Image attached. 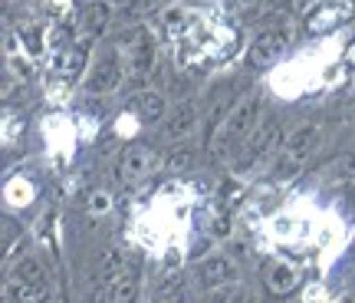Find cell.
I'll use <instances>...</instances> for the list:
<instances>
[{"mask_svg": "<svg viewBox=\"0 0 355 303\" xmlns=\"http://www.w3.org/2000/svg\"><path fill=\"white\" fill-rule=\"evenodd\" d=\"M355 17V0H316V7L306 13L309 30H329Z\"/></svg>", "mask_w": 355, "mask_h": 303, "instance_id": "cell-7", "label": "cell"}, {"mask_svg": "<svg viewBox=\"0 0 355 303\" xmlns=\"http://www.w3.org/2000/svg\"><path fill=\"white\" fill-rule=\"evenodd\" d=\"M105 208H109V198H105V195H92V198H89V211H92V215H105Z\"/></svg>", "mask_w": 355, "mask_h": 303, "instance_id": "cell-21", "label": "cell"}, {"mask_svg": "<svg viewBox=\"0 0 355 303\" xmlns=\"http://www.w3.org/2000/svg\"><path fill=\"white\" fill-rule=\"evenodd\" d=\"M230 89H217L214 96H211V106H207V122H204V149L211 145V139H214L217 132H220V126L227 122L230 115Z\"/></svg>", "mask_w": 355, "mask_h": 303, "instance_id": "cell-12", "label": "cell"}, {"mask_svg": "<svg viewBox=\"0 0 355 303\" xmlns=\"http://www.w3.org/2000/svg\"><path fill=\"white\" fill-rule=\"evenodd\" d=\"M122 79H125V63H122L119 50H102L99 56H96L92 69H89L86 89L105 96V92H115V89L122 86Z\"/></svg>", "mask_w": 355, "mask_h": 303, "instance_id": "cell-4", "label": "cell"}, {"mask_svg": "<svg viewBox=\"0 0 355 303\" xmlns=\"http://www.w3.org/2000/svg\"><path fill=\"white\" fill-rule=\"evenodd\" d=\"M135 113L145 119V122H158L162 115H165V96L162 92H152V89H145L135 96Z\"/></svg>", "mask_w": 355, "mask_h": 303, "instance_id": "cell-17", "label": "cell"}, {"mask_svg": "<svg viewBox=\"0 0 355 303\" xmlns=\"http://www.w3.org/2000/svg\"><path fill=\"white\" fill-rule=\"evenodd\" d=\"M316 145H319V126L303 122V126H296L290 136H286V142H283V158L293 165H300L316 152Z\"/></svg>", "mask_w": 355, "mask_h": 303, "instance_id": "cell-9", "label": "cell"}, {"mask_svg": "<svg viewBox=\"0 0 355 303\" xmlns=\"http://www.w3.org/2000/svg\"><path fill=\"white\" fill-rule=\"evenodd\" d=\"M198 280H201L204 290H217V287H227L237 280V264L224 257V254H214L207 257L201 267H198Z\"/></svg>", "mask_w": 355, "mask_h": 303, "instance_id": "cell-10", "label": "cell"}, {"mask_svg": "<svg viewBox=\"0 0 355 303\" xmlns=\"http://www.w3.org/2000/svg\"><path fill=\"white\" fill-rule=\"evenodd\" d=\"M139 287H141V270L139 264H125V270L112 280V297L115 303H135L139 300Z\"/></svg>", "mask_w": 355, "mask_h": 303, "instance_id": "cell-15", "label": "cell"}, {"mask_svg": "<svg viewBox=\"0 0 355 303\" xmlns=\"http://www.w3.org/2000/svg\"><path fill=\"white\" fill-rule=\"evenodd\" d=\"M194 126H198V106L191 99H184L181 106H178L175 113L168 115V122H165V136L171 142L178 139H188L191 132H194Z\"/></svg>", "mask_w": 355, "mask_h": 303, "instance_id": "cell-13", "label": "cell"}, {"mask_svg": "<svg viewBox=\"0 0 355 303\" xmlns=\"http://www.w3.org/2000/svg\"><path fill=\"white\" fill-rule=\"evenodd\" d=\"M155 66V40L148 30H135L125 43V83L128 86H141Z\"/></svg>", "mask_w": 355, "mask_h": 303, "instance_id": "cell-3", "label": "cell"}, {"mask_svg": "<svg viewBox=\"0 0 355 303\" xmlns=\"http://www.w3.org/2000/svg\"><path fill=\"white\" fill-rule=\"evenodd\" d=\"M237 300V287H217V290H211V303H234Z\"/></svg>", "mask_w": 355, "mask_h": 303, "instance_id": "cell-20", "label": "cell"}, {"mask_svg": "<svg viewBox=\"0 0 355 303\" xmlns=\"http://www.w3.org/2000/svg\"><path fill=\"white\" fill-rule=\"evenodd\" d=\"M155 162H158V155H155L152 145L135 142V145H128V149L119 155V168H115V175H119L122 185H135V181H141V178L152 172Z\"/></svg>", "mask_w": 355, "mask_h": 303, "instance_id": "cell-6", "label": "cell"}, {"mask_svg": "<svg viewBox=\"0 0 355 303\" xmlns=\"http://www.w3.org/2000/svg\"><path fill=\"white\" fill-rule=\"evenodd\" d=\"M13 277H20V280H46V267H43V261L40 257H24L20 264L13 267Z\"/></svg>", "mask_w": 355, "mask_h": 303, "instance_id": "cell-18", "label": "cell"}, {"mask_svg": "<svg viewBox=\"0 0 355 303\" xmlns=\"http://www.w3.org/2000/svg\"><path fill=\"white\" fill-rule=\"evenodd\" d=\"M257 115H260V92H247L243 99L234 102L227 122L220 126V132L207 145V155L214 162L217 158H227L230 149H237V145H243V142L250 139V132L257 129Z\"/></svg>", "mask_w": 355, "mask_h": 303, "instance_id": "cell-1", "label": "cell"}, {"mask_svg": "<svg viewBox=\"0 0 355 303\" xmlns=\"http://www.w3.org/2000/svg\"><path fill=\"white\" fill-rule=\"evenodd\" d=\"M263 284L270 293L283 297V293H290L293 287H296V270H293L290 264H266L263 267Z\"/></svg>", "mask_w": 355, "mask_h": 303, "instance_id": "cell-16", "label": "cell"}, {"mask_svg": "<svg viewBox=\"0 0 355 303\" xmlns=\"http://www.w3.org/2000/svg\"><path fill=\"white\" fill-rule=\"evenodd\" d=\"M279 142V119L277 115H263V122H257V129L250 132V139L243 142L241 149V165H254L260 158H266L270 152L277 149Z\"/></svg>", "mask_w": 355, "mask_h": 303, "instance_id": "cell-5", "label": "cell"}, {"mask_svg": "<svg viewBox=\"0 0 355 303\" xmlns=\"http://www.w3.org/2000/svg\"><path fill=\"white\" fill-rule=\"evenodd\" d=\"M86 47H79V43H69L63 50L53 53V73L63 76V79H76L83 73V66H86Z\"/></svg>", "mask_w": 355, "mask_h": 303, "instance_id": "cell-14", "label": "cell"}, {"mask_svg": "<svg viewBox=\"0 0 355 303\" xmlns=\"http://www.w3.org/2000/svg\"><path fill=\"white\" fill-rule=\"evenodd\" d=\"M7 303H50V280H20L10 277Z\"/></svg>", "mask_w": 355, "mask_h": 303, "instance_id": "cell-11", "label": "cell"}, {"mask_svg": "<svg viewBox=\"0 0 355 303\" xmlns=\"http://www.w3.org/2000/svg\"><path fill=\"white\" fill-rule=\"evenodd\" d=\"M109 17H112V10H109V3H89L86 10L79 13V20H76V43L79 47H92L96 40H99V33L109 26Z\"/></svg>", "mask_w": 355, "mask_h": 303, "instance_id": "cell-8", "label": "cell"}, {"mask_svg": "<svg viewBox=\"0 0 355 303\" xmlns=\"http://www.w3.org/2000/svg\"><path fill=\"white\" fill-rule=\"evenodd\" d=\"M237 3H254V0H237Z\"/></svg>", "mask_w": 355, "mask_h": 303, "instance_id": "cell-23", "label": "cell"}, {"mask_svg": "<svg viewBox=\"0 0 355 303\" xmlns=\"http://www.w3.org/2000/svg\"><path fill=\"white\" fill-rule=\"evenodd\" d=\"M165 165L171 172H188L191 165H194V149H191V145H178V149L168 152Z\"/></svg>", "mask_w": 355, "mask_h": 303, "instance_id": "cell-19", "label": "cell"}, {"mask_svg": "<svg viewBox=\"0 0 355 303\" xmlns=\"http://www.w3.org/2000/svg\"><path fill=\"white\" fill-rule=\"evenodd\" d=\"M349 303H352V300H349Z\"/></svg>", "mask_w": 355, "mask_h": 303, "instance_id": "cell-24", "label": "cell"}, {"mask_svg": "<svg viewBox=\"0 0 355 303\" xmlns=\"http://www.w3.org/2000/svg\"><path fill=\"white\" fill-rule=\"evenodd\" d=\"M290 40H293V30L283 17L270 20V24H266L263 30H257V37L250 40V47H247V63L254 66V69H263V66L277 63L279 53L290 47Z\"/></svg>", "mask_w": 355, "mask_h": 303, "instance_id": "cell-2", "label": "cell"}, {"mask_svg": "<svg viewBox=\"0 0 355 303\" xmlns=\"http://www.w3.org/2000/svg\"><path fill=\"white\" fill-rule=\"evenodd\" d=\"M296 3H300V7H306V3H316V0H296Z\"/></svg>", "mask_w": 355, "mask_h": 303, "instance_id": "cell-22", "label": "cell"}]
</instances>
